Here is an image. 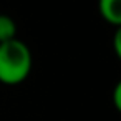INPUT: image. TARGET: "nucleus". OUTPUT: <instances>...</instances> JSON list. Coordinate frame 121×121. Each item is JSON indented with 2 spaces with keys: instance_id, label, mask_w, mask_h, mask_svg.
Instances as JSON below:
<instances>
[{
  "instance_id": "1",
  "label": "nucleus",
  "mask_w": 121,
  "mask_h": 121,
  "mask_svg": "<svg viewBox=\"0 0 121 121\" xmlns=\"http://www.w3.org/2000/svg\"><path fill=\"white\" fill-rule=\"evenodd\" d=\"M33 68L30 47L20 38L0 43V83L15 86L23 83Z\"/></svg>"
},
{
  "instance_id": "5",
  "label": "nucleus",
  "mask_w": 121,
  "mask_h": 121,
  "mask_svg": "<svg viewBox=\"0 0 121 121\" xmlns=\"http://www.w3.org/2000/svg\"><path fill=\"white\" fill-rule=\"evenodd\" d=\"M119 95H121V85L118 83L116 88H114V106L119 109L121 108V101H119Z\"/></svg>"
},
{
  "instance_id": "3",
  "label": "nucleus",
  "mask_w": 121,
  "mask_h": 121,
  "mask_svg": "<svg viewBox=\"0 0 121 121\" xmlns=\"http://www.w3.org/2000/svg\"><path fill=\"white\" fill-rule=\"evenodd\" d=\"M17 38V23L10 15L0 13V43Z\"/></svg>"
},
{
  "instance_id": "4",
  "label": "nucleus",
  "mask_w": 121,
  "mask_h": 121,
  "mask_svg": "<svg viewBox=\"0 0 121 121\" xmlns=\"http://www.w3.org/2000/svg\"><path fill=\"white\" fill-rule=\"evenodd\" d=\"M119 38H121V32H119V28L116 30V33H114V52H116V55L119 56L121 55V47H119Z\"/></svg>"
},
{
  "instance_id": "2",
  "label": "nucleus",
  "mask_w": 121,
  "mask_h": 121,
  "mask_svg": "<svg viewBox=\"0 0 121 121\" xmlns=\"http://www.w3.org/2000/svg\"><path fill=\"white\" fill-rule=\"evenodd\" d=\"M98 10L106 23L116 28L121 25V0H98Z\"/></svg>"
}]
</instances>
